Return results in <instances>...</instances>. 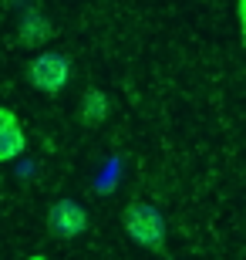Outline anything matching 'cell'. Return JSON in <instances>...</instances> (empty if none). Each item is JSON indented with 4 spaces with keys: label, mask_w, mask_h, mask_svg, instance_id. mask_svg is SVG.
<instances>
[{
    "label": "cell",
    "mask_w": 246,
    "mask_h": 260,
    "mask_svg": "<svg viewBox=\"0 0 246 260\" xmlns=\"http://www.w3.org/2000/svg\"><path fill=\"white\" fill-rule=\"evenodd\" d=\"M122 230L128 233V240L145 247V250H155V253L165 250V233H169V226H165V216L152 203H142V200L128 203L122 210Z\"/></svg>",
    "instance_id": "1"
},
{
    "label": "cell",
    "mask_w": 246,
    "mask_h": 260,
    "mask_svg": "<svg viewBox=\"0 0 246 260\" xmlns=\"http://www.w3.org/2000/svg\"><path fill=\"white\" fill-rule=\"evenodd\" d=\"M27 81L38 88L41 95H61L71 81V61L61 51H41L38 58L27 64Z\"/></svg>",
    "instance_id": "2"
},
{
    "label": "cell",
    "mask_w": 246,
    "mask_h": 260,
    "mask_svg": "<svg viewBox=\"0 0 246 260\" xmlns=\"http://www.w3.org/2000/svg\"><path fill=\"white\" fill-rule=\"evenodd\" d=\"M88 210L78 200H57L48 210V233L57 240H78L88 230Z\"/></svg>",
    "instance_id": "3"
},
{
    "label": "cell",
    "mask_w": 246,
    "mask_h": 260,
    "mask_svg": "<svg viewBox=\"0 0 246 260\" xmlns=\"http://www.w3.org/2000/svg\"><path fill=\"white\" fill-rule=\"evenodd\" d=\"M24 149H27V135L20 128L17 112L0 108V162H10V159L24 155Z\"/></svg>",
    "instance_id": "4"
},
{
    "label": "cell",
    "mask_w": 246,
    "mask_h": 260,
    "mask_svg": "<svg viewBox=\"0 0 246 260\" xmlns=\"http://www.w3.org/2000/svg\"><path fill=\"white\" fill-rule=\"evenodd\" d=\"M54 27H51V20L41 14V10H27L17 24V38L24 48H41V44H48Z\"/></svg>",
    "instance_id": "5"
},
{
    "label": "cell",
    "mask_w": 246,
    "mask_h": 260,
    "mask_svg": "<svg viewBox=\"0 0 246 260\" xmlns=\"http://www.w3.org/2000/svg\"><path fill=\"white\" fill-rule=\"evenodd\" d=\"M108 112H112V105H108V95H104L101 88H88L85 95H81V102H78V118L88 128H98L108 118Z\"/></svg>",
    "instance_id": "6"
},
{
    "label": "cell",
    "mask_w": 246,
    "mask_h": 260,
    "mask_svg": "<svg viewBox=\"0 0 246 260\" xmlns=\"http://www.w3.org/2000/svg\"><path fill=\"white\" fill-rule=\"evenodd\" d=\"M236 20H239V38L246 44V0H236Z\"/></svg>",
    "instance_id": "7"
},
{
    "label": "cell",
    "mask_w": 246,
    "mask_h": 260,
    "mask_svg": "<svg viewBox=\"0 0 246 260\" xmlns=\"http://www.w3.org/2000/svg\"><path fill=\"white\" fill-rule=\"evenodd\" d=\"M27 260H48V257H44V253H34V257H27Z\"/></svg>",
    "instance_id": "8"
}]
</instances>
